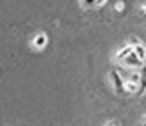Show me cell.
Wrapping results in <instances>:
<instances>
[{
    "label": "cell",
    "instance_id": "cell-1",
    "mask_svg": "<svg viewBox=\"0 0 146 126\" xmlns=\"http://www.w3.org/2000/svg\"><path fill=\"white\" fill-rule=\"evenodd\" d=\"M123 65L128 67V68H135V70H139V68H143L144 61H143L141 58H139V56H137L135 52H132L130 56H126V58L123 60Z\"/></svg>",
    "mask_w": 146,
    "mask_h": 126
},
{
    "label": "cell",
    "instance_id": "cell-2",
    "mask_svg": "<svg viewBox=\"0 0 146 126\" xmlns=\"http://www.w3.org/2000/svg\"><path fill=\"white\" fill-rule=\"evenodd\" d=\"M47 43H49V36L47 34H43V32H38L35 38H33V42L31 45L35 47L36 50H42V49H45L47 47Z\"/></svg>",
    "mask_w": 146,
    "mask_h": 126
},
{
    "label": "cell",
    "instance_id": "cell-3",
    "mask_svg": "<svg viewBox=\"0 0 146 126\" xmlns=\"http://www.w3.org/2000/svg\"><path fill=\"white\" fill-rule=\"evenodd\" d=\"M110 81L114 83V87L117 88V90H125V79L121 78V74L119 72H110Z\"/></svg>",
    "mask_w": 146,
    "mask_h": 126
},
{
    "label": "cell",
    "instance_id": "cell-4",
    "mask_svg": "<svg viewBox=\"0 0 146 126\" xmlns=\"http://www.w3.org/2000/svg\"><path fill=\"white\" fill-rule=\"evenodd\" d=\"M133 52V45H126V47H123V50H119V54H117V60H125L126 56H130Z\"/></svg>",
    "mask_w": 146,
    "mask_h": 126
},
{
    "label": "cell",
    "instance_id": "cell-5",
    "mask_svg": "<svg viewBox=\"0 0 146 126\" xmlns=\"http://www.w3.org/2000/svg\"><path fill=\"white\" fill-rule=\"evenodd\" d=\"M125 90L128 94H135L139 92V83H133V81H125Z\"/></svg>",
    "mask_w": 146,
    "mask_h": 126
},
{
    "label": "cell",
    "instance_id": "cell-6",
    "mask_svg": "<svg viewBox=\"0 0 146 126\" xmlns=\"http://www.w3.org/2000/svg\"><path fill=\"white\" fill-rule=\"evenodd\" d=\"M133 52H135V54H137L143 61L146 60V47H144V45H141V43L135 45V47H133Z\"/></svg>",
    "mask_w": 146,
    "mask_h": 126
},
{
    "label": "cell",
    "instance_id": "cell-7",
    "mask_svg": "<svg viewBox=\"0 0 146 126\" xmlns=\"http://www.w3.org/2000/svg\"><path fill=\"white\" fill-rule=\"evenodd\" d=\"M141 72H139V70H135V72H132L130 74V76H128V79H126V81H133V83H139V81H141Z\"/></svg>",
    "mask_w": 146,
    "mask_h": 126
},
{
    "label": "cell",
    "instance_id": "cell-8",
    "mask_svg": "<svg viewBox=\"0 0 146 126\" xmlns=\"http://www.w3.org/2000/svg\"><path fill=\"white\" fill-rule=\"evenodd\" d=\"M81 5H96V0H81Z\"/></svg>",
    "mask_w": 146,
    "mask_h": 126
},
{
    "label": "cell",
    "instance_id": "cell-9",
    "mask_svg": "<svg viewBox=\"0 0 146 126\" xmlns=\"http://www.w3.org/2000/svg\"><path fill=\"white\" fill-rule=\"evenodd\" d=\"M114 9H115V11H123V9H125V4H123V2H115Z\"/></svg>",
    "mask_w": 146,
    "mask_h": 126
},
{
    "label": "cell",
    "instance_id": "cell-10",
    "mask_svg": "<svg viewBox=\"0 0 146 126\" xmlns=\"http://www.w3.org/2000/svg\"><path fill=\"white\" fill-rule=\"evenodd\" d=\"M141 13H146V2L141 4Z\"/></svg>",
    "mask_w": 146,
    "mask_h": 126
},
{
    "label": "cell",
    "instance_id": "cell-11",
    "mask_svg": "<svg viewBox=\"0 0 146 126\" xmlns=\"http://www.w3.org/2000/svg\"><path fill=\"white\" fill-rule=\"evenodd\" d=\"M106 0H96V5H101V4H105Z\"/></svg>",
    "mask_w": 146,
    "mask_h": 126
},
{
    "label": "cell",
    "instance_id": "cell-12",
    "mask_svg": "<svg viewBox=\"0 0 146 126\" xmlns=\"http://www.w3.org/2000/svg\"><path fill=\"white\" fill-rule=\"evenodd\" d=\"M108 126H121V124H108Z\"/></svg>",
    "mask_w": 146,
    "mask_h": 126
}]
</instances>
